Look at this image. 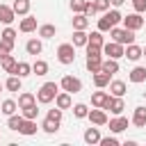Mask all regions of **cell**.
<instances>
[{
	"label": "cell",
	"mask_w": 146,
	"mask_h": 146,
	"mask_svg": "<svg viewBox=\"0 0 146 146\" xmlns=\"http://www.w3.org/2000/svg\"><path fill=\"white\" fill-rule=\"evenodd\" d=\"M110 36H112V41H116V43H121V46H130V43H135V32L132 30H121V27H112L110 30Z\"/></svg>",
	"instance_id": "obj_1"
},
{
	"label": "cell",
	"mask_w": 146,
	"mask_h": 146,
	"mask_svg": "<svg viewBox=\"0 0 146 146\" xmlns=\"http://www.w3.org/2000/svg\"><path fill=\"white\" fill-rule=\"evenodd\" d=\"M55 96H57V84H55V82H46V84H41V89L36 91V100H39L41 105L52 103Z\"/></svg>",
	"instance_id": "obj_2"
},
{
	"label": "cell",
	"mask_w": 146,
	"mask_h": 146,
	"mask_svg": "<svg viewBox=\"0 0 146 146\" xmlns=\"http://www.w3.org/2000/svg\"><path fill=\"white\" fill-rule=\"evenodd\" d=\"M57 59L62 64H73L75 62V46L73 43H62L57 48Z\"/></svg>",
	"instance_id": "obj_3"
},
{
	"label": "cell",
	"mask_w": 146,
	"mask_h": 146,
	"mask_svg": "<svg viewBox=\"0 0 146 146\" xmlns=\"http://www.w3.org/2000/svg\"><path fill=\"white\" fill-rule=\"evenodd\" d=\"M123 21V25H125V30H132V32H137V30H141L144 27V18H141V14H128V16H123L121 18Z\"/></svg>",
	"instance_id": "obj_4"
},
{
	"label": "cell",
	"mask_w": 146,
	"mask_h": 146,
	"mask_svg": "<svg viewBox=\"0 0 146 146\" xmlns=\"http://www.w3.org/2000/svg\"><path fill=\"white\" fill-rule=\"evenodd\" d=\"M59 84H62V89L68 91V94H78V91H82V82H80L78 78H73V75H64Z\"/></svg>",
	"instance_id": "obj_5"
},
{
	"label": "cell",
	"mask_w": 146,
	"mask_h": 146,
	"mask_svg": "<svg viewBox=\"0 0 146 146\" xmlns=\"http://www.w3.org/2000/svg\"><path fill=\"white\" fill-rule=\"evenodd\" d=\"M103 52L112 59H119V57H123V46L116 41H110V43H103Z\"/></svg>",
	"instance_id": "obj_6"
},
{
	"label": "cell",
	"mask_w": 146,
	"mask_h": 146,
	"mask_svg": "<svg viewBox=\"0 0 146 146\" xmlns=\"http://www.w3.org/2000/svg\"><path fill=\"white\" fill-rule=\"evenodd\" d=\"M123 107H125V105H123V96H110L103 110H110L112 114H121Z\"/></svg>",
	"instance_id": "obj_7"
},
{
	"label": "cell",
	"mask_w": 146,
	"mask_h": 146,
	"mask_svg": "<svg viewBox=\"0 0 146 146\" xmlns=\"http://www.w3.org/2000/svg\"><path fill=\"white\" fill-rule=\"evenodd\" d=\"M87 116H89V121H91L94 125H105V123H107V114L103 112V107H98V110H91Z\"/></svg>",
	"instance_id": "obj_8"
},
{
	"label": "cell",
	"mask_w": 146,
	"mask_h": 146,
	"mask_svg": "<svg viewBox=\"0 0 146 146\" xmlns=\"http://www.w3.org/2000/svg\"><path fill=\"white\" fill-rule=\"evenodd\" d=\"M125 128H128V119H125V116H119V114H116V119L110 121V130H112V132H123Z\"/></svg>",
	"instance_id": "obj_9"
},
{
	"label": "cell",
	"mask_w": 146,
	"mask_h": 146,
	"mask_svg": "<svg viewBox=\"0 0 146 146\" xmlns=\"http://www.w3.org/2000/svg\"><path fill=\"white\" fill-rule=\"evenodd\" d=\"M107 98H110L107 91H94V94H91V105H94V107H105Z\"/></svg>",
	"instance_id": "obj_10"
},
{
	"label": "cell",
	"mask_w": 146,
	"mask_h": 146,
	"mask_svg": "<svg viewBox=\"0 0 146 146\" xmlns=\"http://www.w3.org/2000/svg\"><path fill=\"white\" fill-rule=\"evenodd\" d=\"M18 132H21V135H34V132H36V121H34V119H23Z\"/></svg>",
	"instance_id": "obj_11"
},
{
	"label": "cell",
	"mask_w": 146,
	"mask_h": 146,
	"mask_svg": "<svg viewBox=\"0 0 146 146\" xmlns=\"http://www.w3.org/2000/svg\"><path fill=\"white\" fill-rule=\"evenodd\" d=\"M132 123H135L137 128H144V125H146V107H135Z\"/></svg>",
	"instance_id": "obj_12"
},
{
	"label": "cell",
	"mask_w": 146,
	"mask_h": 146,
	"mask_svg": "<svg viewBox=\"0 0 146 146\" xmlns=\"http://www.w3.org/2000/svg\"><path fill=\"white\" fill-rule=\"evenodd\" d=\"M11 9H14V14H18V16H27V11H30V0H14Z\"/></svg>",
	"instance_id": "obj_13"
},
{
	"label": "cell",
	"mask_w": 146,
	"mask_h": 146,
	"mask_svg": "<svg viewBox=\"0 0 146 146\" xmlns=\"http://www.w3.org/2000/svg\"><path fill=\"white\" fill-rule=\"evenodd\" d=\"M16 18V14H14V9L11 7H7V5H0V23H5V25H9L11 21Z\"/></svg>",
	"instance_id": "obj_14"
},
{
	"label": "cell",
	"mask_w": 146,
	"mask_h": 146,
	"mask_svg": "<svg viewBox=\"0 0 146 146\" xmlns=\"http://www.w3.org/2000/svg\"><path fill=\"white\" fill-rule=\"evenodd\" d=\"M123 57H128L130 62H137V59L141 57V48H139V46H135V43H130V46L123 50Z\"/></svg>",
	"instance_id": "obj_15"
},
{
	"label": "cell",
	"mask_w": 146,
	"mask_h": 146,
	"mask_svg": "<svg viewBox=\"0 0 146 146\" xmlns=\"http://www.w3.org/2000/svg\"><path fill=\"white\" fill-rule=\"evenodd\" d=\"M100 64H103L100 55H87V68H89V73L100 71Z\"/></svg>",
	"instance_id": "obj_16"
},
{
	"label": "cell",
	"mask_w": 146,
	"mask_h": 146,
	"mask_svg": "<svg viewBox=\"0 0 146 146\" xmlns=\"http://www.w3.org/2000/svg\"><path fill=\"white\" fill-rule=\"evenodd\" d=\"M100 71H105L107 75H114V73H119V62L110 57V59H105V62L100 64Z\"/></svg>",
	"instance_id": "obj_17"
},
{
	"label": "cell",
	"mask_w": 146,
	"mask_h": 146,
	"mask_svg": "<svg viewBox=\"0 0 146 146\" xmlns=\"http://www.w3.org/2000/svg\"><path fill=\"white\" fill-rule=\"evenodd\" d=\"M55 105H57L59 110H68V107H71V94H68V91L57 94V96H55Z\"/></svg>",
	"instance_id": "obj_18"
},
{
	"label": "cell",
	"mask_w": 146,
	"mask_h": 146,
	"mask_svg": "<svg viewBox=\"0 0 146 146\" xmlns=\"http://www.w3.org/2000/svg\"><path fill=\"white\" fill-rule=\"evenodd\" d=\"M128 78H130V82H137V84H139V82L146 80V68H144V66H135Z\"/></svg>",
	"instance_id": "obj_19"
},
{
	"label": "cell",
	"mask_w": 146,
	"mask_h": 146,
	"mask_svg": "<svg viewBox=\"0 0 146 146\" xmlns=\"http://www.w3.org/2000/svg\"><path fill=\"white\" fill-rule=\"evenodd\" d=\"M0 41H5L9 48H14V41H16V30L5 27V30H2V34H0Z\"/></svg>",
	"instance_id": "obj_20"
},
{
	"label": "cell",
	"mask_w": 146,
	"mask_h": 146,
	"mask_svg": "<svg viewBox=\"0 0 146 146\" xmlns=\"http://www.w3.org/2000/svg\"><path fill=\"white\" fill-rule=\"evenodd\" d=\"M94 84H96L98 89L107 87V84H110V75H107L105 71H96V73H94Z\"/></svg>",
	"instance_id": "obj_21"
},
{
	"label": "cell",
	"mask_w": 146,
	"mask_h": 146,
	"mask_svg": "<svg viewBox=\"0 0 146 146\" xmlns=\"http://www.w3.org/2000/svg\"><path fill=\"white\" fill-rule=\"evenodd\" d=\"M87 46H94V48H103V32H100V30L91 32V34H89V39H87Z\"/></svg>",
	"instance_id": "obj_22"
},
{
	"label": "cell",
	"mask_w": 146,
	"mask_h": 146,
	"mask_svg": "<svg viewBox=\"0 0 146 146\" xmlns=\"http://www.w3.org/2000/svg\"><path fill=\"white\" fill-rule=\"evenodd\" d=\"M30 73H32V66H30L27 62H16L14 75H18V78H25V75H30Z\"/></svg>",
	"instance_id": "obj_23"
},
{
	"label": "cell",
	"mask_w": 146,
	"mask_h": 146,
	"mask_svg": "<svg viewBox=\"0 0 146 146\" xmlns=\"http://www.w3.org/2000/svg\"><path fill=\"white\" fill-rule=\"evenodd\" d=\"M84 141H87V144H98V141H100L98 128H87V130H84Z\"/></svg>",
	"instance_id": "obj_24"
},
{
	"label": "cell",
	"mask_w": 146,
	"mask_h": 146,
	"mask_svg": "<svg viewBox=\"0 0 146 146\" xmlns=\"http://www.w3.org/2000/svg\"><path fill=\"white\" fill-rule=\"evenodd\" d=\"M87 25H89V16L75 14V18H73V30H87Z\"/></svg>",
	"instance_id": "obj_25"
},
{
	"label": "cell",
	"mask_w": 146,
	"mask_h": 146,
	"mask_svg": "<svg viewBox=\"0 0 146 146\" xmlns=\"http://www.w3.org/2000/svg\"><path fill=\"white\" fill-rule=\"evenodd\" d=\"M21 32H34L36 30V18H32V16H27V18H23L21 21Z\"/></svg>",
	"instance_id": "obj_26"
},
{
	"label": "cell",
	"mask_w": 146,
	"mask_h": 146,
	"mask_svg": "<svg viewBox=\"0 0 146 146\" xmlns=\"http://www.w3.org/2000/svg\"><path fill=\"white\" fill-rule=\"evenodd\" d=\"M25 50H27L30 55H39V52L43 50V46H41V41H39V39H30V41L25 43Z\"/></svg>",
	"instance_id": "obj_27"
},
{
	"label": "cell",
	"mask_w": 146,
	"mask_h": 146,
	"mask_svg": "<svg viewBox=\"0 0 146 146\" xmlns=\"http://www.w3.org/2000/svg\"><path fill=\"white\" fill-rule=\"evenodd\" d=\"M110 91H112V96H123V94H125V82H123V80L110 82Z\"/></svg>",
	"instance_id": "obj_28"
},
{
	"label": "cell",
	"mask_w": 146,
	"mask_h": 146,
	"mask_svg": "<svg viewBox=\"0 0 146 146\" xmlns=\"http://www.w3.org/2000/svg\"><path fill=\"white\" fill-rule=\"evenodd\" d=\"M55 32H57V27H55V25H50V23H46V25H41V27H39V36H43V39H52V36H55Z\"/></svg>",
	"instance_id": "obj_29"
},
{
	"label": "cell",
	"mask_w": 146,
	"mask_h": 146,
	"mask_svg": "<svg viewBox=\"0 0 146 146\" xmlns=\"http://www.w3.org/2000/svg\"><path fill=\"white\" fill-rule=\"evenodd\" d=\"M87 39H89V34L84 30H75L73 32V46H87Z\"/></svg>",
	"instance_id": "obj_30"
},
{
	"label": "cell",
	"mask_w": 146,
	"mask_h": 146,
	"mask_svg": "<svg viewBox=\"0 0 146 146\" xmlns=\"http://www.w3.org/2000/svg\"><path fill=\"white\" fill-rule=\"evenodd\" d=\"M0 64H2V71H5V73H14V68H16V59H14L11 55L2 57V59H0Z\"/></svg>",
	"instance_id": "obj_31"
},
{
	"label": "cell",
	"mask_w": 146,
	"mask_h": 146,
	"mask_svg": "<svg viewBox=\"0 0 146 146\" xmlns=\"http://www.w3.org/2000/svg\"><path fill=\"white\" fill-rule=\"evenodd\" d=\"M21 80H23V78H18V75H14V73H11V78L5 82V87H7L9 91H21Z\"/></svg>",
	"instance_id": "obj_32"
},
{
	"label": "cell",
	"mask_w": 146,
	"mask_h": 146,
	"mask_svg": "<svg viewBox=\"0 0 146 146\" xmlns=\"http://www.w3.org/2000/svg\"><path fill=\"white\" fill-rule=\"evenodd\" d=\"M32 103H36V96H32V94H21L18 96V107L23 110V107H27V105H32Z\"/></svg>",
	"instance_id": "obj_33"
},
{
	"label": "cell",
	"mask_w": 146,
	"mask_h": 146,
	"mask_svg": "<svg viewBox=\"0 0 146 146\" xmlns=\"http://www.w3.org/2000/svg\"><path fill=\"white\" fill-rule=\"evenodd\" d=\"M112 27H114V23H112V18H110L107 14H105L103 18H98V30H100V32H110Z\"/></svg>",
	"instance_id": "obj_34"
},
{
	"label": "cell",
	"mask_w": 146,
	"mask_h": 146,
	"mask_svg": "<svg viewBox=\"0 0 146 146\" xmlns=\"http://www.w3.org/2000/svg\"><path fill=\"white\" fill-rule=\"evenodd\" d=\"M32 73H36V75H46V73H48V64H46L43 59H36V62L32 64Z\"/></svg>",
	"instance_id": "obj_35"
},
{
	"label": "cell",
	"mask_w": 146,
	"mask_h": 146,
	"mask_svg": "<svg viewBox=\"0 0 146 146\" xmlns=\"http://www.w3.org/2000/svg\"><path fill=\"white\" fill-rule=\"evenodd\" d=\"M21 123H23V114H9V121H7V125L11 128V130H18L21 128Z\"/></svg>",
	"instance_id": "obj_36"
},
{
	"label": "cell",
	"mask_w": 146,
	"mask_h": 146,
	"mask_svg": "<svg viewBox=\"0 0 146 146\" xmlns=\"http://www.w3.org/2000/svg\"><path fill=\"white\" fill-rule=\"evenodd\" d=\"M16 110H18V103H16V100H2V114L9 116V114H14Z\"/></svg>",
	"instance_id": "obj_37"
},
{
	"label": "cell",
	"mask_w": 146,
	"mask_h": 146,
	"mask_svg": "<svg viewBox=\"0 0 146 146\" xmlns=\"http://www.w3.org/2000/svg\"><path fill=\"white\" fill-rule=\"evenodd\" d=\"M36 114H39V110H36V103H32V105L23 107V119H36Z\"/></svg>",
	"instance_id": "obj_38"
},
{
	"label": "cell",
	"mask_w": 146,
	"mask_h": 146,
	"mask_svg": "<svg viewBox=\"0 0 146 146\" xmlns=\"http://www.w3.org/2000/svg\"><path fill=\"white\" fill-rule=\"evenodd\" d=\"M41 128H43L46 132H50V135H52V132H57V130H59V121H52V119H46Z\"/></svg>",
	"instance_id": "obj_39"
},
{
	"label": "cell",
	"mask_w": 146,
	"mask_h": 146,
	"mask_svg": "<svg viewBox=\"0 0 146 146\" xmlns=\"http://www.w3.org/2000/svg\"><path fill=\"white\" fill-rule=\"evenodd\" d=\"M73 114H75L78 119H84V116L89 114V110H87L84 103H78V105H73Z\"/></svg>",
	"instance_id": "obj_40"
},
{
	"label": "cell",
	"mask_w": 146,
	"mask_h": 146,
	"mask_svg": "<svg viewBox=\"0 0 146 146\" xmlns=\"http://www.w3.org/2000/svg\"><path fill=\"white\" fill-rule=\"evenodd\" d=\"M96 11H98V9H96V5L87 0V2H84V9H82V14H84V16H94Z\"/></svg>",
	"instance_id": "obj_41"
},
{
	"label": "cell",
	"mask_w": 146,
	"mask_h": 146,
	"mask_svg": "<svg viewBox=\"0 0 146 146\" xmlns=\"http://www.w3.org/2000/svg\"><path fill=\"white\" fill-rule=\"evenodd\" d=\"M98 144H100V146H119V139H116V137H100Z\"/></svg>",
	"instance_id": "obj_42"
},
{
	"label": "cell",
	"mask_w": 146,
	"mask_h": 146,
	"mask_svg": "<svg viewBox=\"0 0 146 146\" xmlns=\"http://www.w3.org/2000/svg\"><path fill=\"white\" fill-rule=\"evenodd\" d=\"M84 2H87V0H71V9H73L75 14H82V9H84Z\"/></svg>",
	"instance_id": "obj_43"
},
{
	"label": "cell",
	"mask_w": 146,
	"mask_h": 146,
	"mask_svg": "<svg viewBox=\"0 0 146 146\" xmlns=\"http://www.w3.org/2000/svg\"><path fill=\"white\" fill-rule=\"evenodd\" d=\"M46 119H52V121H59V123H62V110H59V107H55V110H50Z\"/></svg>",
	"instance_id": "obj_44"
},
{
	"label": "cell",
	"mask_w": 146,
	"mask_h": 146,
	"mask_svg": "<svg viewBox=\"0 0 146 146\" xmlns=\"http://www.w3.org/2000/svg\"><path fill=\"white\" fill-rule=\"evenodd\" d=\"M94 5H96L98 11H107L110 9V0H94Z\"/></svg>",
	"instance_id": "obj_45"
},
{
	"label": "cell",
	"mask_w": 146,
	"mask_h": 146,
	"mask_svg": "<svg viewBox=\"0 0 146 146\" xmlns=\"http://www.w3.org/2000/svg\"><path fill=\"white\" fill-rule=\"evenodd\" d=\"M132 7L137 14H141V11H146V0H132Z\"/></svg>",
	"instance_id": "obj_46"
},
{
	"label": "cell",
	"mask_w": 146,
	"mask_h": 146,
	"mask_svg": "<svg viewBox=\"0 0 146 146\" xmlns=\"http://www.w3.org/2000/svg\"><path fill=\"white\" fill-rule=\"evenodd\" d=\"M9 52H11V48H9L5 41H0V59H2V57H7Z\"/></svg>",
	"instance_id": "obj_47"
},
{
	"label": "cell",
	"mask_w": 146,
	"mask_h": 146,
	"mask_svg": "<svg viewBox=\"0 0 146 146\" xmlns=\"http://www.w3.org/2000/svg\"><path fill=\"white\" fill-rule=\"evenodd\" d=\"M87 55H100V48H94V46H87Z\"/></svg>",
	"instance_id": "obj_48"
},
{
	"label": "cell",
	"mask_w": 146,
	"mask_h": 146,
	"mask_svg": "<svg viewBox=\"0 0 146 146\" xmlns=\"http://www.w3.org/2000/svg\"><path fill=\"white\" fill-rule=\"evenodd\" d=\"M125 0H110V5H114V7H121Z\"/></svg>",
	"instance_id": "obj_49"
},
{
	"label": "cell",
	"mask_w": 146,
	"mask_h": 146,
	"mask_svg": "<svg viewBox=\"0 0 146 146\" xmlns=\"http://www.w3.org/2000/svg\"><path fill=\"white\" fill-rule=\"evenodd\" d=\"M141 57H146V46H144V48H141Z\"/></svg>",
	"instance_id": "obj_50"
},
{
	"label": "cell",
	"mask_w": 146,
	"mask_h": 146,
	"mask_svg": "<svg viewBox=\"0 0 146 146\" xmlns=\"http://www.w3.org/2000/svg\"><path fill=\"white\" fill-rule=\"evenodd\" d=\"M0 91H2V84H0Z\"/></svg>",
	"instance_id": "obj_51"
}]
</instances>
